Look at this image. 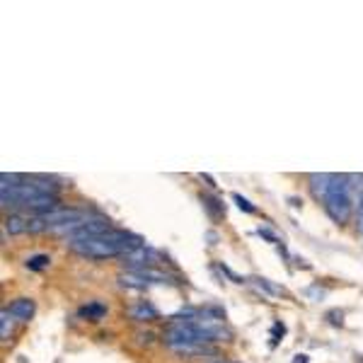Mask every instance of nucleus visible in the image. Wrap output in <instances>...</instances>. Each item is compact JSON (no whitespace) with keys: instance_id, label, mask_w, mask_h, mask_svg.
<instances>
[{"instance_id":"obj_8","label":"nucleus","mask_w":363,"mask_h":363,"mask_svg":"<svg viewBox=\"0 0 363 363\" xmlns=\"http://www.w3.org/2000/svg\"><path fill=\"white\" fill-rule=\"evenodd\" d=\"M51 264V257L49 255H34L27 259V269H32V272H42Z\"/></svg>"},{"instance_id":"obj_6","label":"nucleus","mask_w":363,"mask_h":363,"mask_svg":"<svg viewBox=\"0 0 363 363\" xmlns=\"http://www.w3.org/2000/svg\"><path fill=\"white\" fill-rule=\"evenodd\" d=\"M15 322L17 320L8 313V308L0 313V337H3V342H8L10 335H13V325H15Z\"/></svg>"},{"instance_id":"obj_2","label":"nucleus","mask_w":363,"mask_h":363,"mask_svg":"<svg viewBox=\"0 0 363 363\" xmlns=\"http://www.w3.org/2000/svg\"><path fill=\"white\" fill-rule=\"evenodd\" d=\"M8 313L13 315L17 322L32 320V315H34V301H32V298H17V301L10 303Z\"/></svg>"},{"instance_id":"obj_3","label":"nucleus","mask_w":363,"mask_h":363,"mask_svg":"<svg viewBox=\"0 0 363 363\" xmlns=\"http://www.w3.org/2000/svg\"><path fill=\"white\" fill-rule=\"evenodd\" d=\"M332 177L335 174H310L308 182H310V191H313V196L315 199H325L327 194V189H330V184H332Z\"/></svg>"},{"instance_id":"obj_7","label":"nucleus","mask_w":363,"mask_h":363,"mask_svg":"<svg viewBox=\"0 0 363 363\" xmlns=\"http://www.w3.org/2000/svg\"><path fill=\"white\" fill-rule=\"evenodd\" d=\"M80 313H83L87 320H95V322H97V320H102L104 315H107V308L99 306V303H90V306L83 308V310H80Z\"/></svg>"},{"instance_id":"obj_13","label":"nucleus","mask_w":363,"mask_h":363,"mask_svg":"<svg viewBox=\"0 0 363 363\" xmlns=\"http://www.w3.org/2000/svg\"><path fill=\"white\" fill-rule=\"evenodd\" d=\"M361 233H363V230H361Z\"/></svg>"},{"instance_id":"obj_10","label":"nucleus","mask_w":363,"mask_h":363,"mask_svg":"<svg viewBox=\"0 0 363 363\" xmlns=\"http://www.w3.org/2000/svg\"><path fill=\"white\" fill-rule=\"evenodd\" d=\"M233 201H235L238 206L242 208V211H247V213H255V206H252V203H250V201H247V199H245V196H240V194H233Z\"/></svg>"},{"instance_id":"obj_4","label":"nucleus","mask_w":363,"mask_h":363,"mask_svg":"<svg viewBox=\"0 0 363 363\" xmlns=\"http://www.w3.org/2000/svg\"><path fill=\"white\" fill-rule=\"evenodd\" d=\"M128 315H131L136 322H150V320H155L157 318V310L150 306V303H138V306H133V308H128Z\"/></svg>"},{"instance_id":"obj_9","label":"nucleus","mask_w":363,"mask_h":363,"mask_svg":"<svg viewBox=\"0 0 363 363\" xmlns=\"http://www.w3.org/2000/svg\"><path fill=\"white\" fill-rule=\"evenodd\" d=\"M44 230H49V228H46L42 216H29V220H27V233H44Z\"/></svg>"},{"instance_id":"obj_5","label":"nucleus","mask_w":363,"mask_h":363,"mask_svg":"<svg viewBox=\"0 0 363 363\" xmlns=\"http://www.w3.org/2000/svg\"><path fill=\"white\" fill-rule=\"evenodd\" d=\"M27 216L22 213H10L8 218H5V233H10V235H20V233H27Z\"/></svg>"},{"instance_id":"obj_12","label":"nucleus","mask_w":363,"mask_h":363,"mask_svg":"<svg viewBox=\"0 0 363 363\" xmlns=\"http://www.w3.org/2000/svg\"><path fill=\"white\" fill-rule=\"evenodd\" d=\"M294 363H308V356H296Z\"/></svg>"},{"instance_id":"obj_1","label":"nucleus","mask_w":363,"mask_h":363,"mask_svg":"<svg viewBox=\"0 0 363 363\" xmlns=\"http://www.w3.org/2000/svg\"><path fill=\"white\" fill-rule=\"evenodd\" d=\"M351 189H354L351 177H347V174H335L330 189H327L325 199H322V206H325L327 216L339 225H347L351 216H354V196H351Z\"/></svg>"},{"instance_id":"obj_11","label":"nucleus","mask_w":363,"mask_h":363,"mask_svg":"<svg viewBox=\"0 0 363 363\" xmlns=\"http://www.w3.org/2000/svg\"><path fill=\"white\" fill-rule=\"evenodd\" d=\"M356 218H359V228L363 230V191H361V196H359V213H356Z\"/></svg>"}]
</instances>
